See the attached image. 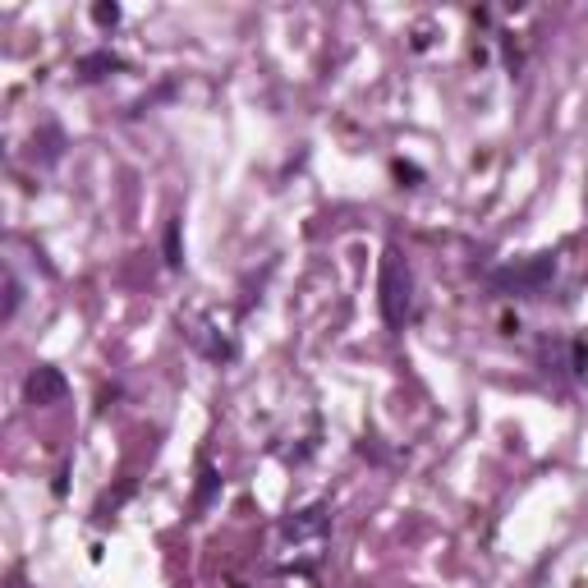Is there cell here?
Returning a JSON list of instances; mask_svg holds the SVG:
<instances>
[{
    "label": "cell",
    "mask_w": 588,
    "mask_h": 588,
    "mask_svg": "<svg viewBox=\"0 0 588 588\" xmlns=\"http://www.w3.org/2000/svg\"><path fill=\"white\" fill-rule=\"evenodd\" d=\"M378 304H382V322L391 331H400L409 318H414V271L400 258V248L391 244L382 253V267H378Z\"/></svg>",
    "instance_id": "6da1fadb"
},
{
    "label": "cell",
    "mask_w": 588,
    "mask_h": 588,
    "mask_svg": "<svg viewBox=\"0 0 588 588\" xmlns=\"http://www.w3.org/2000/svg\"><path fill=\"white\" fill-rule=\"evenodd\" d=\"M552 277H557V253H534V258H524V263L497 267L493 285L501 294H515V299H534V294H542L547 285H552Z\"/></svg>",
    "instance_id": "7a4b0ae2"
},
{
    "label": "cell",
    "mask_w": 588,
    "mask_h": 588,
    "mask_svg": "<svg viewBox=\"0 0 588 588\" xmlns=\"http://www.w3.org/2000/svg\"><path fill=\"white\" fill-rule=\"evenodd\" d=\"M281 538H285L281 552H294V547H322L327 542V506H308V511L290 515L281 524Z\"/></svg>",
    "instance_id": "3957f363"
},
{
    "label": "cell",
    "mask_w": 588,
    "mask_h": 588,
    "mask_svg": "<svg viewBox=\"0 0 588 588\" xmlns=\"http://www.w3.org/2000/svg\"><path fill=\"white\" fill-rule=\"evenodd\" d=\"M65 391H69V382H65V372L61 368H33L28 372V382H24V396H28V405H61L65 400Z\"/></svg>",
    "instance_id": "277c9868"
},
{
    "label": "cell",
    "mask_w": 588,
    "mask_h": 588,
    "mask_svg": "<svg viewBox=\"0 0 588 588\" xmlns=\"http://www.w3.org/2000/svg\"><path fill=\"white\" fill-rule=\"evenodd\" d=\"M106 69H125V61L120 55H111V51H92V55H84V61H78V78H102Z\"/></svg>",
    "instance_id": "5b68a950"
},
{
    "label": "cell",
    "mask_w": 588,
    "mask_h": 588,
    "mask_svg": "<svg viewBox=\"0 0 588 588\" xmlns=\"http://www.w3.org/2000/svg\"><path fill=\"white\" fill-rule=\"evenodd\" d=\"M221 487V478H217V469H212V460H203V483H199V497H193V511H207V501H212V493Z\"/></svg>",
    "instance_id": "8992f818"
},
{
    "label": "cell",
    "mask_w": 588,
    "mask_h": 588,
    "mask_svg": "<svg viewBox=\"0 0 588 588\" xmlns=\"http://www.w3.org/2000/svg\"><path fill=\"white\" fill-rule=\"evenodd\" d=\"M166 263L180 267V226H175V221L166 226Z\"/></svg>",
    "instance_id": "52a82bcc"
},
{
    "label": "cell",
    "mask_w": 588,
    "mask_h": 588,
    "mask_svg": "<svg viewBox=\"0 0 588 588\" xmlns=\"http://www.w3.org/2000/svg\"><path fill=\"white\" fill-rule=\"evenodd\" d=\"M92 18H97L102 28H106V24L115 28V24H120V5H97V10H92Z\"/></svg>",
    "instance_id": "ba28073f"
}]
</instances>
